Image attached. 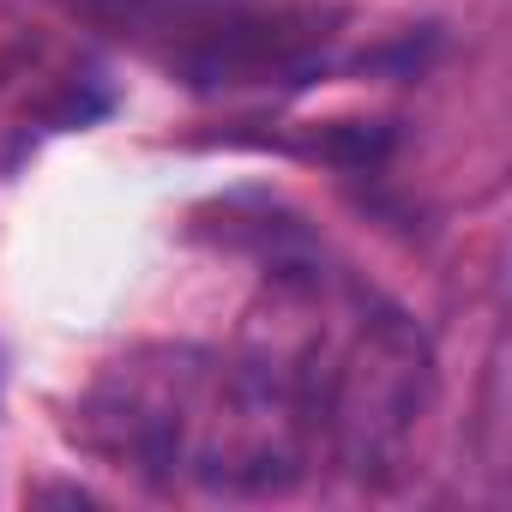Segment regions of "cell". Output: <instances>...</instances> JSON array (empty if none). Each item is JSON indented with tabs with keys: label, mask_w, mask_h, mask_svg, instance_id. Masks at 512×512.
I'll list each match as a JSON object with an SVG mask.
<instances>
[{
	"label": "cell",
	"mask_w": 512,
	"mask_h": 512,
	"mask_svg": "<svg viewBox=\"0 0 512 512\" xmlns=\"http://www.w3.org/2000/svg\"><path fill=\"white\" fill-rule=\"evenodd\" d=\"M73 440L151 488L260 500L320 464L296 392L253 350L139 344L103 362L73 398Z\"/></svg>",
	"instance_id": "obj_1"
},
{
	"label": "cell",
	"mask_w": 512,
	"mask_h": 512,
	"mask_svg": "<svg viewBox=\"0 0 512 512\" xmlns=\"http://www.w3.org/2000/svg\"><path fill=\"white\" fill-rule=\"evenodd\" d=\"M241 350L296 392L326 464L362 488L410 476L434 416V350L404 308L344 272L284 266L253 308Z\"/></svg>",
	"instance_id": "obj_2"
}]
</instances>
